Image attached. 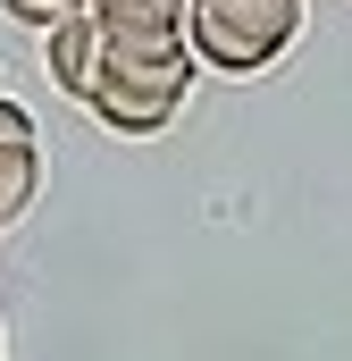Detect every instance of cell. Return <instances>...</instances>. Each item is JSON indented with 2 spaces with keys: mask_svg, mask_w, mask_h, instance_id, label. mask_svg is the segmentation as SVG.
<instances>
[{
  "mask_svg": "<svg viewBox=\"0 0 352 361\" xmlns=\"http://www.w3.org/2000/svg\"><path fill=\"white\" fill-rule=\"evenodd\" d=\"M294 34H302V0H193V17H184L193 59L218 68V76L277 68L294 51Z\"/></svg>",
  "mask_w": 352,
  "mask_h": 361,
  "instance_id": "1",
  "label": "cell"
},
{
  "mask_svg": "<svg viewBox=\"0 0 352 361\" xmlns=\"http://www.w3.org/2000/svg\"><path fill=\"white\" fill-rule=\"evenodd\" d=\"M42 68H51V85L68 92V101H92L101 92V76H109V34H101L92 8H76L68 25L42 34Z\"/></svg>",
  "mask_w": 352,
  "mask_h": 361,
  "instance_id": "4",
  "label": "cell"
},
{
  "mask_svg": "<svg viewBox=\"0 0 352 361\" xmlns=\"http://www.w3.org/2000/svg\"><path fill=\"white\" fill-rule=\"evenodd\" d=\"M0 361H8V345H0Z\"/></svg>",
  "mask_w": 352,
  "mask_h": 361,
  "instance_id": "7",
  "label": "cell"
},
{
  "mask_svg": "<svg viewBox=\"0 0 352 361\" xmlns=\"http://www.w3.org/2000/svg\"><path fill=\"white\" fill-rule=\"evenodd\" d=\"M109 34V59H160V51H193L184 42V17L193 0H84Z\"/></svg>",
  "mask_w": 352,
  "mask_h": 361,
  "instance_id": "3",
  "label": "cell"
},
{
  "mask_svg": "<svg viewBox=\"0 0 352 361\" xmlns=\"http://www.w3.org/2000/svg\"><path fill=\"white\" fill-rule=\"evenodd\" d=\"M193 51H160V59H109V76L92 92L84 109L109 126V135H126V143H143V135H168L176 109H184V92H193Z\"/></svg>",
  "mask_w": 352,
  "mask_h": 361,
  "instance_id": "2",
  "label": "cell"
},
{
  "mask_svg": "<svg viewBox=\"0 0 352 361\" xmlns=\"http://www.w3.org/2000/svg\"><path fill=\"white\" fill-rule=\"evenodd\" d=\"M0 8H8L17 25H34V34H51V25H68V17H76L84 0H0Z\"/></svg>",
  "mask_w": 352,
  "mask_h": 361,
  "instance_id": "6",
  "label": "cell"
},
{
  "mask_svg": "<svg viewBox=\"0 0 352 361\" xmlns=\"http://www.w3.org/2000/svg\"><path fill=\"white\" fill-rule=\"evenodd\" d=\"M34 193H42V135H34V118L0 92V227H17V219L34 210Z\"/></svg>",
  "mask_w": 352,
  "mask_h": 361,
  "instance_id": "5",
  "label": "cell"
}]
</instances>
